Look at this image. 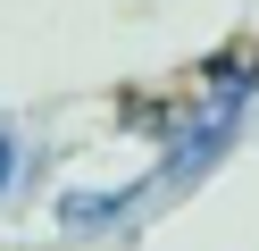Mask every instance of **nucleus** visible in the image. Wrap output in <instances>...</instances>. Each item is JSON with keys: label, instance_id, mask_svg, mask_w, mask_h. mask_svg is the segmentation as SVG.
Segmentation results:
<instances>
[{"label": "nucleus", "instance_id": "obj_1", "mask_svg": "<svg viewBox=\"0 0 259 251\" xmlns=\"http://www.w3.org/2000/svg\"><path fill=\"white\" fill-rule=\"evenodd\" d=\"M234 117H242V84H226V92H218V100H209V109H201V126H192L184 142H176V159H167V176H176V184H192V176H201V167L218 159L226 142H234Z\"/></svg>", "mask_w": 259, "mask_h": 251}, {"label": "nucleus", "instance_id": "obj_2", "mask_svg": "<svg viewBox=\"0 0 259 251\" xmlns=\"http://www.w3.org/2000/svg\"><path fill=\"white\" fill-rule=\"evenodd\" d=\"M134 201H142V193H67V201H59V218H67L75 234H92V226H109L117 209H134Z\"/></svg>", "mask_w": 259, "mask_h": 251}, {"label": "nucleus", "instance_id": "obj_3", "mask_svg": "<svg viewBox=\"0 0 259 251\" xmlns=\"http://www.w3.org/2000/svg\"><path fill=\"white\" fill-rule=\"evenodd\" d=\"M17 176V142H9V126H0V184Z\"/></svg>", "mask_w": 259, "mask_h": 251}]
</instances>
